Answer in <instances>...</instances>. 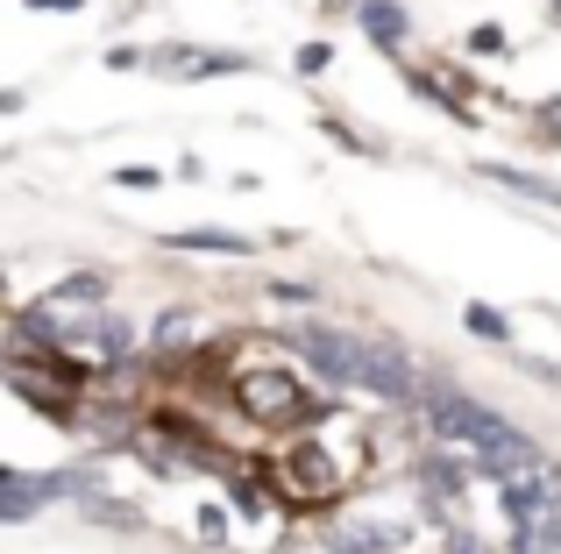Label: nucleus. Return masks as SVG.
<instances>
[{
  "label": "nucleus",
  "mask_w": 561,
  "mask_h": 554,
  "mask_svg": "<svg viewBox=\"0 0 561 554\" xmlns=\"http://www.w3.org/2000/svg\"><path fill=\"white\" fill-rule=\"evenodd\" d=\"M469 334H483V342H512V320L505 313H497V305H469Z\"/></svg>",
  "instance_id": "nucleus-13"
},
{
  "label": "nucleus",
  "mask_w": 561,
  "mask_h": 554,
  "mask_svg": "<svg viewBox=\"0 0 561 554\" xmlns=\"http://www.w3.org/2000/svg\"><path fill=\"white\" fill-rule=\"evenodd\" d=\"M469 43H477V50L491 57V50H505V28H491V22H483V28H477V36H469Z\"/></svg>",
  "instance_id": "nucleus-14"
},
{
  "label": "nucleus",
  "mask_w": 561,
  "mask_h": 554,
  "mask_svg": "<svg viewBox=\"0 0 561 554\" xmlns=\"http://www.w3.org/2000/svg\"><path fill=\"white\" fill-rule=\"evenodd\" d=\"M157 348H164V356H185V348H192V313H164V320H157Z\"/></svg>",
  "instance_id": "nucleus-12"
},
{
  "label": "nucleus",
  "mask_w": 561,
  "mask_h": 554,
  "mask_svg": "<svg viewBox=\"0 0 561 554\" xmlns=\"http://www.w3.org/2000/svg\"><path fill=\"white\" fill-rule=\"evenodd\" d=\"M548 541H554V554H561V519H548Z\"/></svg>",
  "instance_id": "nucleus-18"
},
{
  "label": "nucleus",
  "mask_w": 561,
  "mask_h": 554,
  "mask_svg": "<svg viewBox=\"0 0 561 554\" xmlns=\"http://www.w3.org/2000/svg\"><path fill=\"white\" fill-rule=\"evenodd\" d=\"M356 470H363L356 455L342 462L334 441L306 434V441H291L285 455H277V498H285V505H334L348 484H356Z\"/></svg>",
  "instance_id": "nucleus-2"
},
{
  "label": "nucleus",
  "mask_w": 561,
  "mask_h": 554,
  "mask_svg": "<svg viewBox=\"0 0 561 554\" xmlns=\"http://www.w3.org/2000/svg\"><path fill=\"white\" fill-rule=\"evenodd\" d=\"M199 533H214V541H220V533H228V512H220V505H206V512H199Z\"/></svg>",
  "instance_id": "nucleus-15"
},
{
  "label": "nucleus",
  "mask_w": 561,
  "mask_h": 554,
  "mask_svg": "<svg viewBox=\"0 0 561 554\" xmlns=\"http://www.w3.org/2000/svg\"><path fill=\"white\" fill-rule=\"evenodd\" d=\"M420 476H426V498H434V505H462V476H469V470H462V462H448V455H434V462H426V470H420Z\"/></svg>",
  "instance_id": "nucleus-8"
},
{
  "label": "nucleus",
  "mask_w": 561,
  "mask_h": 554,
  "mask_svg": "<svg viewBox=\"0 0 561 554\" xmlns=\"http://www.w3.org/2000/svg\"><path fill=\"white\" fill-rule=\"evenodd\" d=\"M234 405H242L256 427H299V419L313 413L306 384L285 362H242V370H234Z\"/></svg>",
  "instance_id": "nucleus-3"
},
{
  "label": "nucleus",
  "mask_w": 561,
  "mask_h": 554,
  "mask_svg": "<svg viewBox=\"0 0 561 554\" xmlns=\"http://www.w3.org/2000/svg\"><path fill=\"white\" fill-rule=\"evenodd\" d=\"M448 554H483V541H477V533H455V541H448Z\"/></svg>",
  "instance_id": "nucleus-16"
},
{
  "label": "nucleus",
  "mask_w": 561,
  "mask_h": 554,
  "mask_svg": "<svg viewBox=\"0 0 561 554\" xmlns=\"http://www.w3.org/2000/svg\"><path fill=\"white\" fill-rule=\"evenodd\" d=\"M285 348H299L320 377L356 384V391H370V399H383V405H412V399H420L398 348L363 342V334H342V327H328V320H299V327H285Z\"/></svg>",
  "instance_id": "nucleus-1"
},
{
  "label": "nucleus",
  "mask_w": 561,
  "mask_h": 554,
  "mask_svg": "<svg viewBox=\"0 0 561 554\" xmlns=\"http://www.w3.org/2000/svg\"><path fill=\"white\" fill-rule=\"evenodd\" d=\"M491 178L512 185V193H526V199H540V207H561V193H554L548 178H526V171H512V164H491Z\"/></svg>",
  "instance_id": "nucleus-10"
},
{
  "label": "nucleus",
  "mask_w": 561,
  "mask_h": 554,
  "mask_svg": "<svg viewBox=\"0 0 561 554\" xmlns=\"http://www.w3.org/2000/svg\"><path fill=\"white\" fill-rule=\"evenodd\" d=\"M179 250H214V256H242L249 242L242 235H220V228H185V235H171Z\"/></svg>",
  "instance_id": "nucleus-9"
},
{
  "label": "nucleus",
  "mask_w": 561,
  "mask_h": 554,
  "mask_svg": "<svg viewBox=\"0 0 561 554\" xmlns=\"http://www.w3.org/2000/svg\"><path fill=\"white\" fill-rule=\"evenodd\" d=\"M554 14H561V0H554Z\"/></svg>",
  "instance_id": "nucleus-19"
},
{
  "label": "nucleus",
  "mask_w": 561,
  "mask_h": 554,
  "mask_svg": "<svg viewBox=\"0 0 561 554\" xmlns=\"http://www.w3.org/2000/svg\"><path fill=\"white\" fill-rule=\"evenodd\" d=\"M228 498H234V505H242V512H249V519H271V512H277V505H285V498H263V490H256V484H249V476H228Z\"/></svg>",
  "instance_id": "nucleus-11"
},
{
  "label": "nucleus",
  "mask_w": 561,
  "mask_h": 554,
  "mask_svg": "<svg viewBox=\"0 0 561 554\" xmlns=\"http://www.w3.org/2000/svg\"><path fill=\"white\" fill-rule=\"evenodd\" d=\"M334 554H398V527L377 519L370 505H356V512L334 519Z\"/></svg>",
  "instance_id": "nucleus-6"
},
{
  "label": "nucleus",
  "mask_w": 561,
  "mask_h": 554,
  "mask_svg": "<svg viewBox=\"0 0 561 554\" xmlns=\"http://www.w3.org/2000/svg\"><path fill=\"white\" fill-rule=\"evenodd\" d=\"M497 498H505V519H512V527H519V519H554V505H561V470L540 455L534 470L505 476V490H497Z\"/></svg>",
  "instance_id": "nucleus-5"
},
{
  "label": "nucleus",
  "mask_w": 561,
  "mask_h": 554,
  "mask_svg": "<svg viewBox=\"0 0 561 554\" xmlns=\"http://www.w3.org/2000/svg\"><path fill=\"white\" fill-rule=\"evenodd\" d=\"M57 498H85V476H71V470H57V476L8 470L0 476V519H14V527H22L36 505H57Z\"/></svg>",
  "instance_id": "nucleus-4"
},
{
  "label": "nucleus",
  "mask_w": 561,
  "mask_h": 554,
  "mask_svg": "<svg viewBox=\"0 0 561 554\" xmlns=\"http://www.w3.org/2000/svg\"><path fill=\"white\" fill-rule=\"evenodd\" d=\"M28 8H79V0H28Z\"/></svg>",
  "instance_id": "nucleus-17"
},
{
  "label": "nucleus",
  "mask_w": 561,
  "mask_h": 554,
  "mask_svg": "<svg viewBox=\"0 0 561 554\" xmlns=\"http://www.w3.org/2000/svg\"><path fill=\"white\" fill-rule=\"evenodd\" d=\"M363 28H370L377 50H398V43H405V8H391V0H363Z\"/></svg>",
  "instance_id": "nucleus-7"
}]
</instances>
